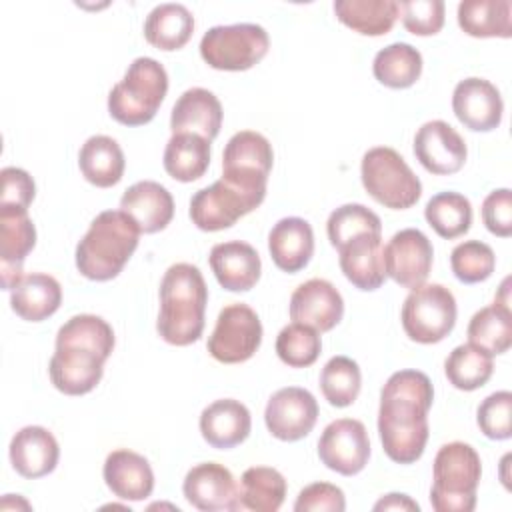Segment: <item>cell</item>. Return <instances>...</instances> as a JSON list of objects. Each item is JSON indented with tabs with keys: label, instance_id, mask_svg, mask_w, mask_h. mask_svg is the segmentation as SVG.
<instances>
[{
	"label": "cell",
	"instance_id": "1",
	"mask_svg": "<svg viewBox=\"0 0 512 512\" xmlns=\"http://www.w3.org/2000/svg\"><path fill=\"white\" fill-rule=\"evenodd\" d=\"M432 400V382L420 370H398L382 386L378 434L392 462L414 464L424 454Z\"/></svg>",
	"mask_w": 512,
	"mask_h": 512
},
{
	"label": "cell",
	"instance_id": "2",
	"mask_svg": "<svg viewBox=\"0 0 512 512\" xmlns=\"http://www.w3.org/2000/svg\"><path fill=\"white\" fill-rule=\"evenodd\" d=\"M114 350L112 326L96 314H76L56 334V350L48 374L56 390L68 396L92 392L104 374V362Z\"/></svg>",
	"mask_w": 512,
	"mask_h": 512
},
{
	"label": "cell",
	"instance_id": "3",
	"mask_svg": "<svg viewBox=\"0 0 512 512\" xmlns=\"http://www.w3.org/2000/svg\"><path fill=\"white\" fill-rule=\"evenodd\" d=\"M208 288L202 272L188 262L172 264L160 282L156 330L172 346H188L202 336Z\"/></svg>",
	"mask_w": 512,
	"mask_h": 512
},
{
	"label": "cell",
	"instance_id": "4",
	"mask_svg": "<svg viewBox=\"0 0 512 512\" xmlns=\"http://www.w3.org/2000/svg\"><path fill=\"white\" fill-rule=\"evenodd\" d=\"M140 238V228L122 210H104L88 226L76 246L78 272L94 282L116 278Z\"/></svg>",
	"mask_w": 512,
	"mask_h": 512
},
{
	"label": "cell",
	"instance_id": "5",
	"mask_svg": "<svg viewBox=\"0 0 512 512\" xmlns=\"http://www.w3.org/2000/svg\"><path fill=\"white\" fill-rule=\"evenodd\" d=\"M482 476L478 452L466 442L444 444L434 458L430 504L436 512H472Z\"/></svg>",
	"mask_w": 512,
	"mask_h": 512
},
{
	"label": "cell",
	"instance_id": "6",
	"mask_svg": "<svg viewBox=\"0 0 512 512\" xmlns=\"http://www.w3.org/2000/svg\"><path fill=\"white\" fill-rule=\"evenodd\" d=\"M168 92L164 66L148 56L136 58L108 94L110 116L124 126L148 124Z\"/></svg>",
	"mask_w": 512,
	"mask_h": 512
},
{
	"label": "cell",
	"instance_id": "7",
	"mask_svg": "<svg viewBox=\"0 0 512 512\" xmlns=\"http://www.w3.org/2000/svg\"><path fill=\"white\" fill-rule=\"evenodd\" d=\"M360 178L366 192L384 208L406 210L422 196V184L406 160L388 146L370 148L362 156Z\"/></svg>",
	"mask_w": 512,
	"mask_h": 512
},
{
	"label": "cell",
	"instance_id": "8",
	"mask_svg": "<svg viewBox=\"0 0 512 512\" xmlns=\"http://www.w3.org/2000/svg\"><path fill=\"white\" fill-rule=\"evenodd\" d=\"M268 32L250 22L214 26L200 40V56L214 70L242 72L256 66L268 52Z\"/></svg>",
	"mask_w": 512,
	"mask_h": 512
},
{
	"label": "cell",
	"instance_id": "9",
	"mask_svg": "<svg viewBox=\"0 0 512 512\" xmlns=\"http://www.w3.org/2000/svg\"><path fill=\"white\" fill-rule=\"evenodd\" d=\"M400 320L410 340L436 344L456 324V298L442 284H420L406 296Z\"/></svg>",
	"mask_w": 512,
	"mask_h": 512
},
{
	"label": "cell",
	"instance_id": "10",
	"mask_svg": "<svg viewBox=\"0 0 512 512\" xmlns=\"http://www.w3.org/2000/svg\"><path fill=\"white\" fill-rule=\"evenodd\" d=\"M274 152L266 136L254 130L236 132L222 154V180L264 200Z\"/></svg>",
	"mask_w": 512,
	"mask_h": 512
},
{
	"label": "cell",
	"instance_id": "11",
	"mask_svg": "<svg viewBox=\"0 0 512 512\" xmlns=\"http://www.w3.org/2000/svg\"><path fill=\"white\" fill-rule=\"evenodd\" d=\"M262 342V322L258 314L242 302L220 310L216 326L208 338V352L222 364H240L254 356Z\"/></svg>",
	"mask_w": 512,
	"mask_h": 512
},
{
	"label": "cell",
	"instance_id": "12",
	"mask_svg": "<svg viewBox=\"0 0 512 512\" xmlns=\"http://www.w3.org/2000/svg\"><path fill=\"white\" fill-rule=\"evenodd\" d=\"M262 204L260 198L218 178L198 190L190 200V220L204 232H218L234 226L242 216Z\"/></svg>",
	"mask_w": 512,
	"mask_h": 512
},
{
	"label": "cell",
	"instance_id": "13",
	"mask_svg": "<svg viewBox=\"0 0 512 512\" xmlns=\"http://www.w3.org/2000/svg\"><path fill=\"white\" fill-rule=\"evenodd\" d=\"M318 456L326 468L342 476L362 472L370 458L366 426L354 418H338L330 422L318 440Z\"/></svg>",
	"mask_w": 512,
	"mask_h": 512
},
{
	"label": "cell",
	"instance_id": "14",
	"mask_svg": "<svg viewBox=\"0 0 512 512\" xmlns=\"http://www.w3.org/2000/svg\"><path fill=\"white\" fill-rule=\"evenodd\" d=\"M316 420V398L306 388L298 386H286L276 390L264 410V422L268 432L282 442H296L308 436Z\"/></svg>",
	"mask_w": 512,
	"mask_h": 512
},
{
	"label": "cell",
	"instance_id": "15",
	"mask_svg": "<svg viewBox=\"0 0 512 512\" xmlns=\"http://www.w3.org/2000/svg\"><path fill=\"white\" fill-rule=\"evenodd\" d=\"M434 248L424 232L418 228H404L396 232L384 248V270L396 284L416 288L426 282L432 268Z\"/></svg>",
	"mask_w": 512,
	"mask_h": 512
},
{
	"label": "cell",
	"instance_id": "16",
	"mask_svg": "<svg viewBox=\"0 0 512 512\" xmlns=\"http://www.w3.org/2000/svg\"><path fill=\"white\" fill-rule=\"evenodd\" d=\"M184 498L202 512L242 510L240 490L232 472L218 462H202L188 470L182 484Z\"/></svg>",
	"mask_w": 512,
	"mask_h": 512
},
{
	"label": "cell",
	"instance_id": "17",
	"mask_svg": "<svg viewBox=\"0 0 512 512\" xmlns=\"http://www.w3.org/2000/svg\"><path fill=\"white\" fill-rule=\"evenodd\" d=\"M416 160L436 176L456 174L468 156L464 138L444 120L422 124L414 136Z\"/></svg>",
	"mask_w": 512,
	"mask_h": 512
},
{
	"label": "cell",
	"instance_id": "18",
	"mask_svg": "<svg viewBox=\"0 0 512 512\" xmlns=\"http://www.w3.org/2000/svg\"><path fill=\"white\" fill-rule=\"evenodd\" d=\"M452 110L460 124L474 132L496 130L502 122L504 102L498 88L484 78H464L452 94Z\"/></svg>",
	"mask_w": 512,
	"mask_h": 512
},
{
	"label": "cell",
	"instance_id": "19",
	"mask_svg": "<svg viewBox=\"0 0 512 512\" xmlns=\"http://www.w3.org/2000/svg\"><path fill=\"white\" fill-rule=\"evenodd\" d=\"M344 314V300L336 286L324 278L302 282L290 296V318L318 332L332 330Z\"/></svg>",
	"mask_w": 512,
	"mask_h": 512
},
{
	"label": "cell",
	"instance_id": "20",
	"mask_svg": "<svg viewBox=\"0 0 512 512\" xmlns=\"http://www.w3.org/2000/svg\"><path fill=\"white\" fill-rule=\"evenodd\" d=\"M34 244L36 228L28 210L0 208V276L4 290H12L22 280V264Z\"/></svg>",
	"mask_w": 512,
	"mask_h": 512
},
{
	"label": "cell",
	"instance_id": "21",
	"mask_svg": "<svg viewBox=\"0 0 512 512\" xmlns=\"http://www.w3.org/2000/svg\"><path fill=\"white\" fill-rule=\"evenodd\" d=\"M340 270L352 286L364 292L380 288L386 280L382 232H364L338 248Z\"/></svg>",
	"mask_w": 512,
	"mask_h": 512
},
{
	"label": "cell",
	"instance_id": "22",
	"mask_svg": "<svg viewBox=\"0 0 512 512\" xmlns=\"http://www.w3.org/2000/svg\"><path fill=\"white\" fill-rule=\"evenodd\" d=\"M208 260L218 284L228 292H248L260 280L262 262L248 242H220L212 246Z\"/></svg>",
	"mask_w": 512,
	"mask_h": 512
},
{
	"label": "cell",
	"instance_id": "23",
	"mask_svg": "<svg viewBox=\"0 0 512 512\" xmlns=\"http://www.w3.org/2000/svg\"><path fill=\"white\" fill-rule=\"evenodd\" d=\"M58 458V442L44 426H24L10 440V462L22 478L34 480L50 474Z\"/></svg>",
	"mask_w": 512,
	"mask_h": 512
},
{
	"label": "cell",
	"instance_id": "24",
	"mask_svg": "<svg viewBox=\"0 0 512 512\" xmlns=\"http://www.w3.org/2000/svg\"><path fill=\"white\" fill-rule=\"evenodd\" d=\"M104 482L120 500L140 502L154 490V472L150 462L128 448L114 450L104 460Z\"/></svg>",
	"mask_w": 512,
	"mask_h": 512
},
{
	"label": "cell",
	"instance_id": "25",
	"mask_svg": "<svg viewBox=\"0 0 512 512\" xmlns=\"http://www.w3.org/2000/svg\"><path fill=\"white\" fill-rule=\"evenodd\" d=\"M120 210L134 220L144 234L164 230L174 216L172 194L154 180L132 184L120 198Z\"/></svg>",
	"mask_w": 512,
	"mask_h": 512
},
{
	"label": "cell",
	"instance_id": "26",
	"mask_svg": "<svg viewBox=\"0 0 512 512\" xmlns=\"http://www.w3.org/2000/svg\"><path fill=\"white\" fill-rule=\"evenodd\" d=\"M252 428L248 408L234 398H222L208 404L200 414L202 438L218 450L242 444Z\"/></svg>",
	"mask_w": 512,
	"mask_h": 512
},
{
	"label": "cell",
	"instance_id": "27",
	"mask_svg": "<svg viewBox=\"0 0 512 512\" xmlns=\"http://www.w3.org/2000/svg\"><path fill=\"white\" fill-rule=\"evenodd\" d=\"M222 126V104L206 88H188L174 104L170 114L172 134H198L214 140Z\"/></svg>",
	"mask_w": 512,
	"mask_h": 512
},
{
	"label": "cell",
	"instance_id": "28",
	"mask_svg": "<svg viewBox=\"0 0 512 512\" xmlns=\"http://www.w3.org/2000/svg\"><path fill=\"white\" fill-rule=\"evenodd\" d=\"M268 250L280 270L288 274L300 272L314 254L312 226L298 216L278 220L268 234Z\"/></svg>",
	"mask_w": 512,
	"mask_h": 512
},
{
	"label": "cell",
	"instance_id": "29",
	"mask_svg": "<svg viewBox=\"0 0 512 512\" xmlns=\"http://www.w3.org/2000/svg\"><path fill=\"white\" fill-rule=\"evenodd\" d=\"M62 302V288L50 274L32 272L10 290L12 310L28 322H42L52 316Z\"/></svg>",
	"mask_w": 512,
	"mask_h": 512
},
{
	"label": "cell",
	"instance_id": "30",
	"mask_svg": "<svg viewBox=\"0 0 512 512\" xmlns=\"http://www.w3.org/2000/svg\"><path fill=\"white\" fill-rule=\"evenodd\" d=\"M78 166L90 184L98 188H110L122 180L126 160L120 144L114 138L96 134L82 144Z\"/></svg>",
	"mask_w": 512,
	"mask_h": 512
},
{
	"label": "cell",
	"instance_id": "31",
	"mask_svg": "<svg viewBox=\"0 0 512 512\" xmlns=\"http://www.w3.org/2000/svg\"><path fill=\"white\" fill-rule=\"evenodd\" d=\"M194 32V16L184 4H158L144 22V38L158 50H180Z\"/></svg>",
	"mask_w": 512,
	"mask_h": 512
},
{
	"label": "cell",
	"instance_id": "32",
	"mask_svg": "<svg viewBox=\"0 0 512 512\" xmlns=\"http://www.w3.org/2000/svg\"><path fill=\"white\" fill-rule=\"evenodd\" d=\"M510 14V0H462L458 4V26L474 38H510Z\"/></svg>",
	"mask_w": 512,
	"mask_h": 512
},
{
	"label": "cell",
	"instance_id": "33",
	"mask_svg": "<svg viewBox=\"0 0 512 512\" xmlns=\"http://www.w3.org/2000/svg\"><path fill=\"white\" fill-rule=\"evenodd\" d=\"M164 170L178 182L202 178L210 166V140L182 132L172 134L164 148Z\"/></svg>",
	"mask_w": 512,
	"mask_h": 512
},
{
	"label": "cell",
	"instance_id": "34",
	"mask_svg": "<svg viewBox=\"0 0 512 512\" xmlns=\"http://www.w3.org/2000/svg\"><path fill=\"white\" fill-rule=\"evenodd\" d=\"M336 18L364 36H384L398 20L396 0H336Z\"/></svg>",
	"mask_w": 512,
	"mask_h": 512
},
{
	"label": "cell",
	"instance_id": "35",
	"mask_svg": "<svg viewBox=\"0 0 512 512\" xmlns=\"http://www.w3.org/2000/svg\"><path fill=\"white\" fill-rule=\"evenodd\" d=\"M374 78L394 90L410 88L422 74V54L406 42H394L374 56Z\"/></svg>",
	"mask_w": 512,
	"mask_h": 512
},
{
	"label": "cell",
	"instance_id": "36",
	"mask_svg": "<svg viewBox=\"0 0 512 512\" xmlns=\"http://www.w3.org/2000/svg\"><path fill=\"white\" fill-rule=\"evenodd\" d=\"M468 342L488 352L490 356L504 354L512 344V314L510 306L494 300L492 306L478 310L468 324Z\"/></svg>",
	"mask_w": 512,
	"mask_h": 512
},
{
	"label": "cell",
	"instance_id": "37",
	"mask_svg": "<svg viewBox=\"0 0 512 512\" xmlns=\"http://www.w3.org/2000/svg\"><path fill=\"white\" fill-rule=\"evenodd\" d=\"M238 490L242 508L276 512L286 498V478L276 468L252 466L244 470Z\"/></svg>",
	"mask_w": 512,
	"mask_h": 512
},
{
	"label": "cell",
	"instance_id": "38",
	"mask_svg": "<svg viewBox=\"0 0 512 512\" xmlns=\"http://www.w3.org/2000/svg\"><path fill=\"white\" fill-rule=\"evenodd\" d=\"M444 372L448 382L464 392H472L482 388L492 372H494V362L492 356L484 350H480L474 344H460L456 346L446 362H444Z\"/></svg>",
	"mask_w": 512,
	"mask_h": 512
},
{
	"label": "cell",
	"instance_id": "39",
	"mask_svg": "<svg viewBox=\"0 0 512 512\" xmlns=\"http://www.w3.org/2000/svg\"><path fill=\"white\" fill-rule=\"evenodd\" d=\"M424 218L438 236L452 240L470 230L472 204L460 192H440L428 200Z\"/></svg>",
	"mask_w": 512,
	"mask_h": 512
},
{
	"label": "cell",
	"instance_id": "40",
	"mask_svg": "<svg viewBox=\"0 0 512 512\" xmlns=\"http://www.w3.org/2000/svg\"><path fill=\"white\" fill-rule=\"evenodd\" d=\"M360 386V366L348 356L330 358L320 372V390L328 404L336 408L350 406L358 398Z\"/></svg>",
	"mask_w": 512,
	"mask_h": 512
},
{
	"label": "cell",
	"instance_id": "41",
	"mask_svg": "<svg viewBox=\"0 0 512 512\" xmlns=\"http://www.w3.org/2000/svg\"><path fill=\"white\" fill-rule=\"evenodd\" d=\"M322 350L318 330L306 324L292 322L284 326L276 338V354L290 368L312 366Z\"/></svg>",
	"mask_w": 512,
	"mask_h": 512
},
{
	"label": "cell",
	"instance_id": "42",
	"mask_svg": "<svg viewBox=\"0 0 512 512\" xmlns=\"http://www.w3.org/2000/svg\"><path fill=\"white\" fill-rule=\"evenodd\" d=\"M330 244L338 250L350 238L364 232H382V222L376 212L364 204H342L336 208L326 222Z\"/></svg>",
	"mask_w": 512,
	"mask_h": 512
},
{
	"label": "cell",
	"instance_id": "43",
	"mask_svg": "<svg viewBox=\"0 0 512 512\" xmlns=\"http://www.w3.org/2000/svg\"><path fill=\"white\" fill-rule=\"evenodd\" d=\"M454 276L464 284H478L492 276L496 266L494 250L480 240H466L454 246L450 254Z\"/></svg>",
	"mask_w": 512,
	"mask_h": 512
},
{
	"label": "cell",
	"instance_id": "44",
	"mask_svg": "<svg viewBox=\"0 0 512 512\" xmlns=\"http://www.w3.org/2000/svg\"><path fill=\"white\" fill-rule=\"evenodd\" d=\"M480 432L490 440H508L512 436V394L498 390L486 396L476 412Z\"/></svg>",
	"mask_w": 512,
	"mask_h": 512
},
{
	"label": "cell",
	"instance_id": "45",
	"mask_svg": "<svg viewBox=\"0 0 512 512\" xmlns=\"http://www.w3.org/2000/svg\"><path fill=\"white\" fill-rule=\"evenodd\" d=\"M404 28L414 36H434L444 26L442 0H404L398 2Z\"/></svg>",
	"mask_w": 512,
	"mask_h": 512
},
{
	"label": "cell",
	"instance_id": "46",
	"mask_svg": "<svg viewBox=\"0 0 512 512\" xmlns=\"http://www.w3.org/2000/svg\"><path fill=\"white\" fill-rule=\"evenodd\" d=\"M346 508L344 492L330 482H314L300 490L294 510L296 512H342Z\"/></svg>",
	"mask_w": 512,
	"mask_h": 512
},
{
	"label": "cell",
	"instance_id": "47",
	"mask_svg": "<svg viewBox=\"0 0 512 512\" xmlns=\"http://www.w3.org/2000/svg\"><path fill=\"white\" fill-rule=\"evenodd\" d=\"M2 194H0V208H16L28 210L36 196V184L32 176L16 166H6L2 172Z\"/></svg>",
	"mask_w": 512,
	"mask_h": 512
},
{
	"label": "cell",
	"instance_id": "48",
	"mask_svg": "<svg viewBox=\"0 0 512 512\" xmlns=\"http://www.w3.org/2000/svg\"><path fill=\"white\" fill-rule=\"evenodd\" d=\"M482 222L494 236L512 234V192L508 188L492 190L482 202Z\"/></svg>",
	"mask_w": 512,
	"mask_h": 512
},
{
	"label": "cell",
	"instance_id": "49",
	"mask_svg": "<svg viewBox=\"0 0 512 512\" xmlns=\"http://www.w3.org/2000/svg\"><path fill=\"white\" fill-rule=\"evenodd\" d=\"M374 510H410V512H418L420 506L410 496L392 492V494H386L384 498H380L374 504Z\"/></svg>",
	"mask_w": 512,
	"mask_h": 512
}]
</instances>
